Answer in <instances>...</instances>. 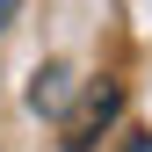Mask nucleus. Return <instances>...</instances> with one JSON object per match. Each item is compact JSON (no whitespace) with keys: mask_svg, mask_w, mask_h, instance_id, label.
Instances as JSON below:
<instances>
[{"mask_svg":"<svg viewBox=\"0 0 152 152\" xmlns=\"http://www.w3.org/2000/svg\"><path fill=\"white\" fill-rule=\"evenodd\" d=\"M15 7H22V0H0V29H7V22H15Z\"/></svg>","mask_w":152,"mask_h":152,"instance_id":"3","label":"nucleus"},{"mask_svg":"<svg viewBox=\"0 0 152 152\" xmlns=\"http://www.w3.org/2000/svg\"><path fill=\"white\" fill-rule=\"evenodd\" d=\"M72 94H80V72H72L65 58L36 65V80H29V109H36V116H65V109H72Z\"/></svg>","mask_w":152,"mask_h":152,"instance_id":"2","label":"nucleus"},{"mask_svg":"<svg viewBox=\"0 0 152 152\" xmlns=\"http://www.w3.org/2000/svg\"><path fill=\"white\" fill-rule=\"evenodd\" d=\"M116 116H123V87L102 80V87L80 94V109H65V138H58V145H65V152H94V145H102V130L116 123Z\"/></svg>","mask_w":152,"mask_h":152,"instance_id":"1","label":"nucleus"}]
</instances>
